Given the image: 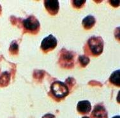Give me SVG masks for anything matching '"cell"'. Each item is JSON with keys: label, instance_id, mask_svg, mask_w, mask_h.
Returning <instances> with one entry per match:
<instances>
[{"label": "cell", "instance_id": "obj_8", "mask_svg": "<svg viewBox=\"0 0 120 118\" xmlns=\"http://www.w3.org/2000/svg\"><path fill=\"white\" fill-rule=\"evenodd\" d=\"M77 109L79 113L85 114H88L90 112L91 109V105L89 101L83 100V101L79 102L77 103Z\"/></svg>", "mask_w": 120, "mask_h": 118}, {"label": "cell", "instance_id": "obj_16", "mask_svg": "<svg viewBox=\"0 0 120 118\" xmlns=\"http://www.w3.org/2000/svg\"><path fill=\"white\" fill-rule=\"evenodd\" d=\"M88 118V117H87V116H84V117H83V118Z\"/></svg>", "mask_w": 120, "mask_h": 118}, {"label": "cell", "instance_id": "obj_1", "mask_svg": "<svg viewBox=\"0 0 120 118\" xmlns=\"http://www.w3.org/2000/svg\"><path fill=\"white\" fill-rule=\"evenodd\" d=\"M51 91L56 97L62 98L68 95L69 89L68 86L60 81H55L51 85Z\"/></svg>", "mask_w": 120, "mask_h": 118}, {"label": "cell", "instance_id": "obj_12", "mask_svg": "<svg viewBox=\"0 0 120 118\" xmlns=\"http://www.w3.org/2000/svg\"><path fill=\"white\" fill-rule=\"evenodd\" d=\"M79 61L82 67H84L90 63V59L88 57L84 55H82L79 57Z\"/></svg>", "mask_w": 120, "mask_h": 118}, {"label": "cell", "instance_id": "obj_6", "mask_svg": "<svg viewBox=\"0 0 120 118\" xmlns=\"http://www.w3.org/2000/svg\"><path fill=\"white\" fill-rule=\"evenodd\" d=\"M45 8L51 15H56L58 12L60 5L59 1L57 0H47L44 1Z\"/></svg>", "mask_w": 120, "mask_h": 118}, {"label": "cell", "instance_id": "obj_13", "mask_svg": "<svg viewBox=\"0 0 120 118\" xmlns=\"http://www.w3.org/2000/svg\"><path fill=\"white\" fill-rule=\"evenodd\" d=\"M72 3H74L73 5H74V7H76L77 8H81L85 4L86 1L85 0H80V1L75 0V1H72Z\"/></svg>", "mask_w": 120, "mask_h": 118}, {"label": "cell", "instance_id": "obj_2", "mask_svg": "<svg viewBox=\"0 0 120 118\" xmlns=\"http://www.w3.org/2000/svg\"><path fill=\"white\" fill-rule=\"evenodd\" d=\"M88 44L91 52L95 56H98L103 52L104 42L101 37H92L88 40Z\"/></svg>", "mask_w": 120, "mask_h": 118}, {"label": "cell", "instance_id": "obj_10", "mask_svg": "<svg viewBox=\"0 0 120 118\" xmlns=\"http://www.w3.org/2000/svg\"><path fill=\"white\" fill-rule=\"evenodd\" d=\"M110 82L111 83L117 86H120V70H118L115 72H114L110 77Z\"/></svg>", "mask_w": 120, "mask_h": 118}, {"label": "cell", "instance_id": "obj_14", "mask_svg": "<svg viewBox=\"0 0 120 118\" xmlns=\"http://www.w3.org/2000/svg\"><path fill=\"white\" fill-rule=\"evenodd\" d=\"M42 118H55L54 116L52 115V114H47L46 115H45V116L43 117Z\"/></svg>", "mask_w": 120, "mask_h": 118}, {"label": "cell", "instance_id": "obj_7", "mask_svg": "<svg viewBox=\"0 0 120 118\" xmlns=\"http://www.w3.org/2000/svg\"><path fill=\"white\" fill-rule=\"evenodd\" d=\"M91 116L93 118H107V113L104 106L97 105L94 107Z\"/></svg>", "mask_w": 120, "mask_h": 118}, {"label": "cell", "instance_id": "obj_3", "mask_svg": "<svg viewBox=\"0 0 120 118\" xmlns=\"http://www.w3.org/2000/svg\"><path fill=\"white\" fill-rule=\"evenodd\" d=\"M60 63L63 67L70 68L74 66V54L66 49L61 51Z\"/></svg>", "mask_w": 120, "mask_h": 118}, {"label": "cell", "instance_id": "obj_4", "mask_svg": "<svg viewBox=\"0 0 120 118\" xmlns=\"http://www.w3.org/2000/svg\"><path fill=\"white\" fill-rule=\"evenodd\" d=\"M24 27L26 30L32 33H37L40 28V22L34 16H30L23 21Z\"/></svg>", "mask_w": 120, "mask_h": 118}, {"label": "cell", "instance_id": "obj_15", "mask_svg": "<svg viewBox=\"0 0 120 118\" xmlns=\"http://www.w3.org/2000/svg\"><path fill=\"white\" fill-rule=\"evenodd\" d=\"M112 118H120V116H114V117H113Z\"/></svg>", "mask_w": 120, "mask_h": 118}, {"label": "cell", "instance_id": "obj_9", "mask_svg": "<svg viewBox=\"0 0 120 118\" xmlns=\"http://www.w3.org/2000/svg\"><path fill=\"white\" fill-rule=\"evenodd\" d=\"M95 17L92 15H88L85 17L82 21V26L86 30H90L95 24Z\"/></svg>", "mask_w": 120, "mask_h": 118}, {"label": "cell", "instance_id": "obj_5", "mask_svg": "<svg viewBox=\"0 0 120 118\" xmlns=\"http://www.w3.org/2000/svg\"><path fill=\"white\" fill-rule=\"evenodd\" d=\"M56 45H57L56 38L52 35H49L48 37L45 38L42 40L41 44V49L44 52H47L56 48Z\"/></svg>", "mask_w": 120, "mask_h": 118}, {"label": "cell", "instance_id": "obj_17", "mask_svg": "<svg viewBox=\"0 0 120 118\" xmlns=\"http://www.w3.org/2000/svg\"><path fill=\"white\" fill-rule=\"evenodd\" d=\"M0 11H1V7H0Z\"/></svg>", "mask_w": 120, "mask_h": 118}, {"label": "cell", "instance_id": "obj_11", "mask_svg": "<svg viewBox=\"0 0 120 118\" xmlns=\"http://www.w3.org/2000/svg\"><path fill=\"white\" fill-rule=\"evenodd\" d=\"M10 52L12 54H17L19 52V45L15 41L12 42L10 47Z\"/></svg>", "mask_w": 120, "mask_h": 118}]
</instances>
